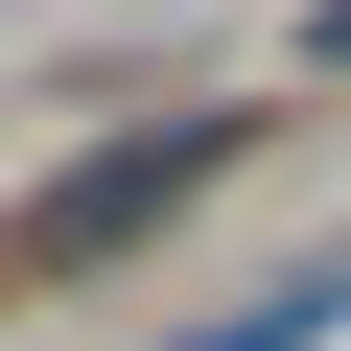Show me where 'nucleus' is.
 I'll list each match as a JSON object with an SVG mask.
<instances>
[{"instance_id": "f257e3e1", "label": "nucleus", "mask_w": 351, "mask_h": 351, "mask_svg": "<svg viewBox=\"0 0 351 351\" xmlns=\"http://www.w3.org/2000/svg\"><path fill=\"white\" fill-rule=\"evenodd\" d=\"M188 188H211V117H141V141H94L71 188L24 211V258H47V281H71V258H141L164 211H188Z\"/></svg>"}, {"instance_id": "f03ea898", "label": "nucleus", "mask_w": 351, "mask_h": 351, "mask_svg": "<svg viewBox=\"0 0 351 351\" xmlns=\"http://www.w3.org/2000/svg\"><path fill=\"white\" fill-rule=\"evenodd\" d=\"M304 47H328V71H351V0H328V24H304Z\"/></svg>"}]
</instances>
